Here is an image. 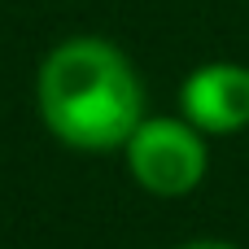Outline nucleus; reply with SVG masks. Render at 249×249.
I'll list each match as a JSON object with an SVG mask.
<instances>
[{
    "label": "nucleus",
    "instance_id": "nucleus-1",
    "mask_svg": "<svg viewBox=\"0 0 249 249\" xmlns=\"http://www.w3.org/2000/svg\"><path fill=\"white\" fill-rule=\"evenodd\" d=\"M39 109L70 149H118L140 127V83L114 44L66 39L39 70Z\"/></svg>",
    "mask_w": 249,
    "mask_h": 249
},
{
    "label": "nucleus",
    "instance_id": "nucleus-2",
    "mask_svg": "<svg viewBox=\"0 0 249 249\" xmlns=\"http://www.w3.org/2000/svg\"><path fill=\"white\" fill-rule=\"evenodd\" d=\"M123 149H127L131 175L158 197H184L206 175L201 136L175 118H140V127L131 131Z\"/></svg>",
    "mask_w": 249,
    "mask_h": 249
},
{
    "label": "nucleus",
    "instance_id": "nucleus-3",
    "mask_svg": "<svg viewBox=\"0 0 249 249\" xmlns=\"http://www.w3.org/2000/svg\"><path fill=\"white\" fill-rule=\"evenodd\" d=\"M179 105H184V114L197 131L228 136V131L245 127L249 123V70L228 66V61L193 70L184 92H179Z\"/></svg>",
    "mask_w": 249,
    "mask_h": 249
},
{
    "label": "nucleus",
    "instance_id": "nucleus-4",
    "mask_svg": "<svg viewBox=\"0 0 249 249\" xmlns=\"http://www.w3.org/2000/svg\"><path fill=\"white\" fill-rule=\"evenodd\" d=\"M184 249H236V245H223V241H197V245H184Z\"/></svg>",
    "mask_w": 249,
    "mask_h": 249
}]
</instances>
